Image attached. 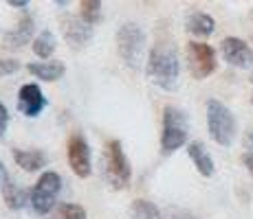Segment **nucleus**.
Wrapping results in <instances>:
<instances>
[{
	"label": "nucleus",
	"instance_id": "nucleus-1",
	"mask_svg": "<svg viewBox=\"0 0 253 219\" xmlns=\"http://www.w3.org/2000/svg\"><path fill=\"white\" fill-rule=\"evenodd\" d=\"M178 55L174 46H154L148 57V75L159 88L163 90H172L178 84Z\"/></svg>",
	"mask_w": 253,
	"mask_h": 219
},
{
	"label": "nucleus",
	"instance_id": "nucleus-2",
	"mask_svg": "<svg viewBox=\"0 0 253 219\" xmlns=\"http://www.w3.org/2000/svg\"><path fill=\"white\" fill-rule=\"evenodd\" d=\"M207 129H209V136L218 145H222V147H229L236 140V131H238L236 116L218 99L207 101Z\"/></svg>",
	"mask_w": 253,
	"mask_h": 219
},
{
	"label": "nucleus",
	"instance_id": "nucleus-3",
	"mask_svg": "<svg viewBox=\"0 0 253 219\" xmlns=\"http://www.w3.org/2000/svg\"><path fill=\"white\" fill-rule=\"evenodd\" d=\"M189 121L187 114L176 105H165L163 110V131H161V152L172 154L187 143Z\"/></svg>",
	"mask_w": 253,
	"mask_h": 219
},
{
	"label": "nucleus",
	"instance_id": "nucleus-4",
	"mask_svg": "<svg viewBox=\"0 0 253 219\" xmlns=\"http://www.w3.org/2000/svg\"><path fill=\"white\" fill-rule=\"evenodd\" d=\"M117 51H119L121 60L126 62L132 70L141 66V55L145 51V33L139 24L126 22L117 31Z\"/></svg>",
	"mask_w": 253,
	"mask_h": 219
},
{
	"label": "nucleus",
	"instance_id": "nucleus-5",
	"mask_svg": "<svg viewBox=\"0 0 253 219\" xmlns=\"http://www.w3.org/2000/svg\"><path fill=\"white\" fill-rule=\"evenodd\" d=\"M62 191V178L55 171H46L40 175V180L36 182V187L29 191V204H31L33 213L38 215H46L51 213V208L55 206L57 195Z\"/></svg>",
	"mask_w": 253,
	"mask_h": 219
},
{
	"label": "nucleus",
	"instance_id": "nucleus-6",
	"mask_svg": "<svg viewBox=\"0 0 253 219\" xmlns=\"http://www.w3.org/2000/svg\"><path fill=\"white\" fill-rule=\"evenodd\" d=\"M106 178L113 184V188H126L132 178V169H130V160L124 152L121 140H108L106 143Z\"/></svg>",
	"mask_w": 253,
	"mask_h": 219
},
{
	"label": "nucleus",
	"instance_id": "nucleus-7",
	"mask_svg": "<svg viewBox=\"0 0 253 219\" xmlns=\"http://www.w3.org/2000/svg\"><path fill=\"white\" fill-rule=\"evenodd\" d=\"M187 62H189V72L194 75V79H205L218 66L216 51L205 42L187 44Z\"/></svg>",
	"mask_w": 253,
	"mask_h": 219
},
{
	"label": "nucleus",
	"instance_id": "nucleus-8",
	"mask_svg": "<svg viewBox=\"0 0 253 219\" xmlns=\"http://www.w3.org/2000/svg\"><path fill=\"white\" fill-rule=\"evenodd\" d=\"M66 156H69V164L73 173L77 178H88L92 171V158H90V147L82 134H73L66 147Z\"/></svg>",
	"mask_w": 253,
	"mask_h": 219
},
{
	"label": "nucleus",
	"instance_id": "nucleus-9",
	"mask_svg": "<svg viewBox=\"0 0 253 219\" xmlns=\"http://www.w3.org/2000/svg\"><path fill=\"white\" fill-rule=\"evenodd\" d=\"M220 53L227 64L236 68H251L253 66V48L240 37H225L220 42Z\"/></svg>",
	"mask_w": 253,
	"mask_h": 219
},
{
	"label": "nucleus",
	"instance_id": "nucleus-10",
	"mask_svg": "<svg viewBox=\"0 0 253 219\" xmlns=\"http://www.w3.org/2000/svg\"><path fill=\"white\" fill-rule=\"evenodd\" d=\"M18 108H20L27 116L36 119L40 116V112L46 108V96L42 94L38 84H24L18 92Z\"/></svg>",
	"mask_w": 253,
	"mask_h": 219
},
{
	"label": "nucleus",
	"instance_id": "nucleus-11",
	"mask_svg": "<svg viewBox=\"0 0 253 219\" xmlns=\"http://www.w3.org/2000/svg\"><path fill=\"white\" fill-rule=\"evenodd\" d=\"M62 33L73 46H84L92 37V27L86 24L80 16H66L62 18Z\"/></svg>",
	"mask_w": 253,
	"mask_h": 219
},
{
	"label": "nucleus",
	"instance_id": "nucleus-12",
	"mask_svg": "<svg viewBox=\"0 0 253 219\" xmlns=\"http://www.w3.org/2000/svg\"><path fill=\"white\" fill-rule=\"evenodd\" d=\"M187 154H189V158H192L194 167L198 169V173L205 175V178H211L216 167H213V158L209 156L205 145H203L201 140H194V143L187 145Z\"/></svg>",
	"mask_w": 253,
	"mask_h": 219
},
{
	"label": "nucleus",
	"instance_id": "nucleus-13",
	"mask_svg": "<svg viewBox=\"0 0 253 219\" xmlns=\"http://www.w3.org/2000/svg\"><path fill=\"white\" fill-rule=\"evenodd\" d=\"M13 160L24 171H40L46 167V154L40 149H13Z\"/></svg>",
	"mask_w": 253,
	"mask_h": 219
},
{
	"label": "nucleus",
	"instance_id": "nucleus-14",
	"mask_svg": "<svg viewBox=\"0 0 253 219\" xmlns=\"http://www.w3.org/2000/svg\"><path fill=\"white\" fill-rule=\"evenodd\" d=\"M33 29H36L33 27V18L22 16L20 22H18V27L4 35V46L7 48H22L24 44H29V40H31Z\"/></svg>",
	"mask_w": 253,
	"mask_h": 219
},
{
	"label": "nucleus",
	"instance_id": "nucleus-15",
	"mask_svg": "<svg viewBox=\"0 0 253 219\" xmlns=\"http://www.w3.org/2000/svg\"><path fill=\"white\" fill-rule=\"evenodd\" d=\"M185 29L196 37H209L213 33V29H216V20H213L209 13L194 11V13H189L187 20H185Z\"/></svg>",
	"mask_w": 253,
	"mask_h": 219
},
{
	"label": "nucleus",
	"instance_id": "nucleus-16",
	"mask_svg": "<svg viewBox=\"0 0 253 219\" xmlns=\"http://www.w3.org/2000/svg\"><path fill=\"white\" fill-rule=\"evenodd\" d=\"M27 70L31 72L36 79L57 81L66 72V66L62 64V62H36V64H29Z\"/></svg>",
	"mask_w": 253,
	"mask_h": 219
},
{
	"label": "nucleus",
	"instance_id": "nucleus-17",
	"mask_svg": "<svg viewBox=\"0 0 253 219\" xmlns=\"http://www.w3.org/2000/svg\"><path fill=\"white\" fill-rule=\"evenodd\" d=\"M55 48H57V40L51 31H42L40 35L33 40V53H36L38 57H42V60H48V57L55 53Z\"/></svg>",
	"mask_w": 253,
	"mask_h": 219
},
{
	"label": "nucleus",
	"instance_id": "nucleus-18",
	"mask_svg": "<svg viewBox=\"0 0 253 219\" xmlns=\"http://www.w3.org/2000/svg\"><path fill=\"white\" fill-rule=\"evenodd\" d=\"M163 213L148 199H134L130 206V217L132 219H161Z\"/></svg>",
	"mask_w": 253,
	"mask_h": 219
},
{
	"label": "nucleus",
	"instance_id": "nucleus-19",
	"mask_svg": "<svg viewBox=\"0 0 253 219\" xmlns=\"http://www.w3.org/2000/svg\"><path fill=\"white\" fill-rule=\"evenodd\" d=\"M80 9H82L80 18L86 24H90V27H95V24L101 20V2L99 0H82Z\"/></svg>",
	"mask_w": 253,
	"mask_h": 219
},
{
	"label": "nucleus",
	"instance_id": "nucleus-20",
	"mask_svg": "<svg viewBox=\"0 0 253 219\" xmlns=\"http://www.w3.org/2000/svg\"><path fill=\"white\" fill-rule=\"evenodd\" d=\"M57 219H86V211L84 206L80 204H69V202H62L55 211Z\"/></svg>",
	"mask_w": 253,
	"mask_h": 219
},
{
	"label": "nucleus",
	"instance_id": "nucleus-21",
	"mask_svg": "<svg viewBox=\"0 0 253 219\" xmlns=\"http://www.w3.org/2000/svg\"><path fill=\"white\" fill-rule=\"evenodd\" d=\"M18 70H20V62L18 60H0V77H9Z\"/></svg>",
	"mask_w": 253,
	"mask_h": 219
},
{
	"label": "nucleus",
	"instance_id": "nucleus-22",
	"mask_svg": "<svg viewBox=\"0 0 253 219\" xmlns=\"http://www.w3.org/2000/svg\"><path fill=\"white\" fill-rule=\"evenodd\" d=\"M9 127V110L4 108V103L0 101V140L4 138V131Z\"/></svg>",
	"mask_w": 253,
	"mask_h": 219
},
{
	"label": "nucleus",
	"instance_id": "nucleus-23",
	"mask_svg": "<svg viewBox=\"0 0 253 219\" xmlns=\"http://www.w3.org/2000/svg\"><path fill=\"white\" fill-rule=\"evenodd\" d=\"M161 219H198L196 215H192V213H187V211H168V213H163Z\"/></svg>",
	"mask_w": 253,
	"mask_h": 219
},
{
	"label": "nucleus",
	"instance_id": "nucleus-24",
	"mask_svg": "<svg viewBox=\"0 0 253 219\" xmlns=\"http://www.w3.org/2000/svg\"><path fill=\"white\" fill-rule=\"evenodd\" d=\"M245 147L249 149L247 154H253V129L247 131V136H245Z\"/></svg>",
	"mask_w": 253,
	"mask_h": 219
},
{
	"label": "nucleus",
	"instance_id": "nucleus-25",
	"mask_svg": "<svg viewBox=\"0 0 253 219\" xmlns=\"http://www.w3.org/2000/svg\"><path fill=\"white\" fill-rule=\"evenodd\" d=\"M242 162H245V167L249 169V173L253 175V154H245V156H242Z\"/></svg>",
	"mask_w": 253,
	"mask_h": 219
},
{
	"label": "nucleus",
	"instance_id": "nucleus-26",
	"mask_svg": "<svg viewBox=\"0 0 253 219\" xmlns=\"http://www.w3.org/2000/svg\"><path fill=\"white\" fill-rule=\"evenodd\" d=\"M9 7H16V9H27L29 7V2L27 0H9Z\"/></svg>",
	"mask_w": 253,
	"mask_h": 219
},
{
	"label": "nucleus",
	"instance_id": "nucleus-27",
	"mask_svg": "<svg viewBox=\"0 0 253 219\" xmlns=\"http://www.w3.org/2000/svg\"><path fill=\"white\" fill-rule=\"evenodd\" d=\"M4 175H9V171H7V169H4L2 160H0V187H2V180H4Z\"/></svg>",
	"mask_w": 253,
	"mask_h": 219
},
{
	"label": "nucleus",
	"instance_id": "nucleus-28",
	"mask_svg": "<svg viewBox=\"0 0 253 219\" xmlns=\"http://www.w3.org/2000/svg\"><path fill=\"white\" fill-rule=\"evenodd\" d=\"M251 103H253V99H251Z\"/></svg>",
	"mask_w": 253,
	"mask_h": 219
}]
</instances>
